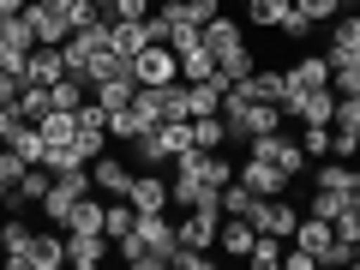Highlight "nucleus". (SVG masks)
I'll return each instance as SVG.
<instances>
[{
    "instance_id": "nucleus-53",
    "label": "nucleus",
    "mask_w": 360,
    "mask_h": 270,
    "mask_svg": "<svg viewBox=\"0 0 360 270\" xmlns=\"http://www.w3.org/2000/svg\"><path fill=\"white\" fill-rule=\"evenodd\" d=\"M0 264H6V246H0Z\"/></svg>"
},
{
    "instance_id": "nucleus-25",
    "label": "nucleus",
    "mask_w": 360,
    "mask_h": 270,
    "mask_svg": "<svg viewBox=\"0 0 360 270\" xmlns=\"http://www.w3.org/2000/svg\"><path fill=\"white\" fill-rule=\"evenodd\" d=\"M210 72H217V54L205 49V30H198V42L180 54V78H186V84H198V78H210Z\"/></svg>"
},
{
    "instance_id": "nucleus-5",
    "label": "nucleus",
    "mask_w": 360,
    "mask_h": 270,
    "mask_svg": "<svg viewBox=\"0 0 360 270\" xmlns=\"http://www.w3.org/2000/svg\"><path fill=\"white\" fill-rule=\"evenodd\" d=\"M132 78H139V84H174L180 78V54L168 49V42H150V49L132 54Z\"/></svg>"
},
{
    "instance_id": "nucleus-7",
    "label": "nucleus",
    "mask_w": 360,
    "mask_h": 270,
    "mask_svg": "<svg viewBox=\"0 0 360 270\" xmlns=\"http://www.w3.org/2000/svg\"><path fill=\"white\" fill-rule=\"evenodd\" d=\"M6 264H13V270H54V264H66V240H60V234H30V246L13 252Z\"/></svg>"
},
{
    "instance_id": "nucleus-32",
    "label": "nucleus",
    "mask_w": 360,
    "mask_h": 270,
    "mask_svg": "<svg viewBox=\"0 0 360 270\" xmlns=\"http://www.w3.org/2000/svg\"><path fill=\"white\" fill-rule=\"evenodd\" d=\"M132 222H139L132 198H115V205H108V217H103V234H108V240H120V234H132Z\"/></svg>"
},
{
    "instance_id": "nucleus-48",
    "label": "nucleus",
    "mask_w": 360,
    "mask_h": 270,
    "mask_svg": "<svg viewBox=\"0 0 360 270\" xmlns=\"http://www.w3.org/2000/svg\"><path fill=\"white\" fill-rule=\"evenodd\" d=\"M30 0H0V13H25Z\"/></svg>"
},
{
    "instance_id": "nucleus-27",
    "label": "nucleus",
    "mask_w": 360,
    "mask_h": 270,
    "mask_svg": "<svg viewBox=\"0 0 360 270\" xmlns=\"http://www.w3.org/2000/svg\"><path fill=\"white\" fill-rule=\"evenodd\" d=\"M6 144H13V150L25 156V162H42V156H49V144H42V127H37V120H18Z\"/></svg>"
},
{
    "instance_id": "nucleus-43",
    "label": "nucleus",
    "mask_w": 360,
    "mask_h": 270,
    "mask_svg": "<svg viewBox=\"0 0 360 270\" xmlns=\"http://www.w3.org/2000/svg\"><path fill=\"white\" fill-rule=\"evenodd\" d=\"M276 30H283L288 42H307V37H312V18H307V13H295V6H288V18H283V25H276Z\"/></svg>"
},
{
    "instance_id": "nucleus-52",
    "label": "nucleus",
    "mask_w": 360,
    "mask_h": 270,
    "mask_svg": "<svg viewBox=\"0 0 360 270\" xmlns=\"http://www.w3.org/2000/svg\"><path fill=\"white\" fill-rule=\"evenodd\" d=\"M6 198H13V193H6V186H0V205H6Z\"/></svg>"
},
{
    "instance_id": "nucleus-34",
    "label": "nucleus",
    "mask_w": 360,
    "mask_h": 270,
    "mask_svg": "<svg viewBox=\"0 0 360 270\" xmlns=\"http://www.w3.org/2000/svg\"><path fill=\"white\" fill-rule=\"evenodd\" d=\"M168 264H174V270H210V264H217V252H205V246H174Z\"/></svg>"
},
{
    "instance_id": "nucleus-35",
    "label": "nucleus",
    "mask_w": 360,
    "mask_h": 270,
    "mask_svg": "<svg viewBox=\"0 0 360 270\" xmlns=\"http://www.w3.org/2000/svg\"><path fill=\"white\" fill-rule=\"evenodd\" d=\"M348 174H354L348 162H324L319 174H312V186H330V193H342V198H348Z\"/></svg>"
},
{
    "instance_id": "nucleus-19",
    "label": "nucleus",
    "mask_w": 360,
    "mask_h": 270,
    "mask_svg": "<svg viewBox=\"0 0 360 270\" xmlns=\"http://www.w3.org/2000/svg\"><path fill=\"white\" fill-rule=\"evenodd\" d=\"M150 127H156V120L144 115L139 103H127V108H108V132H115V139H127V144H139Z\"/></svg>"
},
{
    "instance_id": "nucleus-10",
    "label": "nucleus",
    "mask_w": 360,
    "mask_h": 270,
    "mask_svg": "<svg viewBox=\"0 0 360 270\" xmlns=\"http://www.w3.org/2000/svg\"><path fill=\"white\" fill-rule=\"evenodd\" d=\"M90 180H96L103 198H127L132 193V168L120 162V156H96V162H90Z\"/></svg>"
},
{
    "instance_id": "nucleus-22",
    "label": "nucleus",
    "mask_w": 360,
    "mask_h": 270,
    "mask_svg": "<svg viewBox=\"0 0 360 270\" xmlns=\"http://www.w3.org/2000/svg\"><path fill=\"white\" fill-rule=\"evenodd\" d=\"M240 18H229V13H217V18H210V25H205V49L210 54H229V49H240Z\"/></svg>"
},
{
    "instance_id": "nucleus-46",
    "label": "nucleus",
    "mask_w": 360,
    "mask_h": 270,
    "mask_svg": "<svg viewBox=\"0 0 360 270\" xmlns=\"http://www.w3.org/2000/svg\"><path fill=\"white\" fill-rule=\"evenodd\" d=\"M283 270H319V258H312L307 246H295V252H283Z\"/></svg>"
},
{
    "instance_id": "nucleus-37",
    "label": "nucleus",
    "mask_w": 360,
    "mask_h": 270,
    "mask_svg": "<svg viewBox=\"0 0 360 270\" xmlns=\"http://www.w3.org/2000/svg\"><path fill=\"white\" fill-rule=\"evenodd\" d=\"M217 13H222V0H180V18H186V25H198V30H205Z\"/></svg>"
},
{
    "instance_id": "nucleus-49",
    "label": "nucleus",
    "mask_w": 360,
    "mask_h": 270,
    "mask_svg": "<svg viewBox=\"0 0 360 270\" xmlns=\"http://www.w3.org/2000/svg\"><path fill=\"white\" fill-rule=\"evenodd\" d=\"M42 6H54V13H66V6H72V0H42Z\"/></svg>"
},
{
    "instance_id": "nucleus-3",
    "label": "nucleus",
    "mask_w": 360,
    "mask_h": 270,
    "mask_svg": "<svg viewBox=\"0 0 360 270\" xmlns=\"http://www.w3.org/2000/svg\"><path fill=\"white\" fill-rule=\"evenodd\" d=\"M37 49V30H30L25 13H0V66L25 72V54Z\"/></svg>"
},
{
    "instance_id": "nucleus-24",
    "label": "nucleus",
    "mask_w": 360,
    "mask_h": 270,
    "mask_svg": "<svg viewBox=\"0 0 360 270\" xmlns=\"http://www.w3.org/2000/svg\"><path fill=\"white\" fill-rule=\"evenodd\" d=\"M90 96H96L103 108H127L132 96H139V78H132V72H120V78H103V84H90Z\"/></svg>"
},
{
    "instance_id": "nucleus-54",
    "label": "nucleus",
    "mask_w": 360,
    "mask_h": 270,
    "mask_svg": "<svg viewBox=\"0 0 360 270\" xmlns=\"http://www.w3.org/2000/svg\"><path fill=\"white\" fill-rule=\"evenodd\" d=\"M354 264H360V246H354Z\"/></svg>"
},
{
    "instance_id": "nucleus-26",
    "label": "nucleus",
    "mask_w": 360,
    "mask_h": 270,
    "mask_svg": "<svg viewBox=\"0 0 360 270\" xmlns=\"http://www.w3.org/2000/svg\"><path fill=\"white\" fill-rule=\"evenodd\" d=\"M210 78H222V84H240V78H252V49H229V54H217V72Z\"/></svg>"
},
{
    "instance_id": "nucleus-16",
    "label": "nucleus",
    "mask_w": 360,
    "mask_h": 270,
    "mask_svg": "<svg viewBox=\"0 0 360 270\" xmlns=\"http://www.w3.org/2000/svg\"><path fill=\"white\" fill-rule=\"evenodd\" d=\"M127 198H132V210H168V205H174V193H168V180L156 174V168H144V174L132 180Z\"/></svg>"
},
{
    "instance_id": "nucleus-1",
    "label": "nucleus",
    "mask_w": 360,
    "mask_h": 270,
    "mask_svg": "<svg viewBox=\"0 0 360 270\" xmlns=\"http://www.w3.org/2000/svg\"><path fill=\"white\" fill-rule=\"evenodd\" d=\"M246 156H264V162H276V168H283V174H288V180H295V174H300V168H307V162H312V156H307V150H300V139H288V132H283V127H276V132H258V139H252V144H246Z\"/></svg>"
},
{
    "instance_id": "nucleus-30",
    "label": "nucleus",
    "mask_w": 360,
    "mask_h": 270,
    "mask_svg": "<svg viewBox=\"0 0 360 270\" xmlns=\"http://www.w3.org/2000/svg\"><path fill=\"white\" fill-rule=\"evenodd\" d=\"M246 264H252V270H276V264H283V234H258L252 252H246Z\"/></svg>"
},
{
    "instance_id": "nucleus-31",
    "label": "nucleus",
    "mask_w": 360,
    "mask_h": 270,
    "mask_svg": "<svg viewBox=\"0 0 360 270\" xmlns=\"http://www.w3.org/2000/svg\"><path fill=\"white\" fill-rule=\"evenodd\" d=\"M288 6H295V0H246V18L264 25V30H276V25L288 18Z\"/></svg>"
},
{
    "instance_id": "nucleus-42",
    "label": "nucleus",
    "mask_w": 360,
    "mask_h": 270,
    "mask_svg": "<svg viewBox=\"0 0 360 270\" xmlns=\"http://www.w3.org/2000/svg\"><path fill=\"white\" fill-rule=\"evenodd\" d=\"M300 150L307 156H330V127H307L300 132Z\"/></svg>"
},
{
    "instance_id": "nucleus-45",
    "label": "nucleus",
    "mask_w": 360,
    "mask_h": 270,
    "mask_svg": "<svg viewBox=\"0 0 360 270\" xmlns=\"http://www.w3.org/2000/svg\"><path fill=\"white\" fill-rule=\"evenodd\" d=\"M78 127H103V132H108V108L96 103V96H84V108H78Z\"/></svg>"
},
{
    "instance_id": "nucleus-39",
    "label": "nucleus",
    "mask_w": 360,
    "mask_h": 270,
    "mask_svg": "<svg viewBox=\"0 0 360 270\" xmlns=\"http://www.w3.org/2000/svg\"><path fill=\"white\" fill-rule=\"evenodd\" d=\"M295 13H307L312 25H330V18L342 13V0H295Z\"/></svg>"
},
{
    "instance_id": "nucleus-12",
    "label": "nucleus",
    "mask_w": 360,
    "mask_h": 270,
    "mask_svg": "<svg viewBox=\"0 0 360 270\" xmlns=\"http://www.w3.org/2000/svg\"><path fill=\"white\" fill-rule=\"evenodd\" d=\"M25 18H30V30H37V42H66L72 37V13H54V6H42V0H30Z\"/></svg>"
},
{
    "instance_id": "nucleus-18",
    "label": "nucleus",
    "mask_w": 360,
    "mask_h": 270,
    "mask_svg": "<svg viewBox=\"0 0 360 270\" xmlns=\"http://www.w3.org/2000/svg\"><path fill=\"white\" fill-rule=\"evenodd\" d=\"M252 240H258V229H252L246 217H222V229H217V252L246 258V252H252Z\"/></svg>"
},
{
    "instance_id": "nucleus-44",
    "label": "nucleus",
    "mask_w": 360,
    "mask_h": 270,
    "mask_svg": "<svg viewBox=\"0 0 360 270\" xmlns=\"http://www.w3.org/2000/svg\"><path fill=\"white\" fill-rule=\"evenodd\" d=\"M18 90H25V72H13V66H0V103L13 108V103H18Z\"/></svg>"
},
{
    "instance_id": "nucleus-14",
    "label": "nucleus",
    "mask_w": 360,
    "mask_h": 270,
    "mask_svg": "<svg viewBox=\"0 0 360 270\" xmlns=\"http://www.w3.org/2000/svg\"><path fill=\"white\" fill-rule=\"evenodd\" d=\"M108 42L132 60L139 49H150V42H156V37H150V18H108Z\"/></svg>"
},
{
    "instance_id": "nucleus-4",
    "label": "nucleus",
    "mask_w": 360,
    "mask_h": 270,
    "mask_svg": "<svg viewBox=\"0 0 360 270\" xmlns=\"http://www.w3.org/2000/svg\"><path fill=\"white\" fill-rule=\"evenodd\" d=\"M283 115L307 120V127H330V120H336V90L330 84H324V90H288V96H283Z\"/></svg>"
},
{
    "instance_id": "nucleus-15",
    "label": "nucleus",
    "mask_w": 360,
    "mask_h": 270,
    "mask_svg": "<svg viewBox=\"0 0 360 270\" xmlns=\"http://www.w3.org/2000/svg\"><path fill=\"white\" fill-rule=\"evenodd\" d=\"M324 84H330V54H295L288 90H324Z\"/></svg>"
},
{
    "instance_id": "nucleus-36",
    "label": "nucleus",
    "mask_w": 360,
    "mask_h": 270,
    "mask_svg": "<svg viewBox=\"0 0 360 270\" xmlns=\"http://www.w3.org/2000/svg\"><path fill=\"white\" fill-rule=\"evenodd\" d=\"M336 132H360V90L354 96H336V120H330Z\"/></svg>"
},
{
    "instance_id": "nucleus-29",
    "label": "nucleus",
    "mask_w": 360,
    "mask_h": 270,
    "mask_svg": "<svg viewBox=\"0 0 360 270\" xmlns=\"http://www.w3.org/2000/svg\"><path fill=\"white\" fill-rule=\"evenodd\" d=\"M13 108H18V120H42V115L54 108V103H49V84H30V78H25V90H18Z\"/></svg>"
},
{
    "instance_id": "nucleus-17",
    "label": "nucleus",
    "mask_w": 360,
    "mask_h": 270,
    "mask_svg": "<svg viewBox=\"0 0 360 270\" xmlns=\"http://www.w3.org/2000/svg\"><path fill=\"white\" fill-rule=\"evenodd\" d=\"M222 96H229V84H222V78H198V84H186V120L222 115Z\"/></svg>"
},
{
    "instance_id": "nucleus-9",
    "label": "nucleus",
    "mask_w": 360,
    "mask_h": 270,
    "mask_svg": "<svg viewBox=\"0 0 360 270\" xmlns=\"http://www.w3.org/2000/svg\"><path fill=\"white\" fill-rule=\"evenodd\" d=\"M25 78H30V84H54V78H66L60 42H37V49L25 54Z\"/></svg>"
},
{
    "instance_id": "nucleus-6",
    "label": "nucleus",
    "mask_w": 360,
    "mask_h": 270,
    "mask_svg": "<svg viewBox=\"0 0 360 270\" xmlns=\"http://www.w3.org/2000/svg\"><path fill=\"white\" fill-rule=\"evenodd\" d=\"M234 180H246L258 198H283L288 193V174L276 162H264V156H240V168H234Z\"/></svg>"
},
{
    "instance_id": "nucleus-55",
    "label": "nucleus",
    "mask_w": 360,
    "mask_h": 270,
    "mask_svg": "<svg viewBox=\"0 0 360 270\" xmlns=\"http://www.w3.org/2000/svg\"><path fill=\"white\" fill-rule=\"evenodd\" d=\"M234 6H246V0H234Z\"/></svg>"
},
{
    "instance_id": "nucleus-41",
    "label": "nucleus",
    "mask_w": 360,
    "mask_h": 270,
    "mask_svg": "<svg viewBox=\"0 0 360 270\" xmlns=\"http://www.w3.org/2000/svg\"><path fill=\"white\" fill-rule=\"evenodd\" d=\"M330 229H336V240H354L360 246V205H342V217H336Z\"/></svg>"
},
{
    "instance_id": "nucleus-47",
    "label": "nucleus",
    "mask_w": 360,
    "mask_h": 270,
    "mask_svg": "<svg viewBox=\"0 0 360 270\" xmlns=\"http://www.w3.org/2000/svg\"><path fill=\"white\" fill-rule=\"evenodd\" d=\"M348 205H360V168L348 174Z\"/></svg>"
},
{
    "instance_id": "nucleus-50",
    "label": "nucleus",
    "mask_w": 360,
    "mask_h": 270,
    "mask_svg": "<svg viewBox=\"0 0 360 270\" xmlns=\"http://www.w3.org/2000/svg\"><path fill=\"white\" fill-rule=\"evenodd\" d=\"M90 6H103V13H108V6H115V0H90Z\"/></svg>"
},
{
    "instance_id": "nucleus-8",
    "label": "nucleus",
    "mask_w": 360,
    "mask_h": 270,
    "mask_svg": "<svg viewBox=\"0 0 360 270\" xmlns=\"http://www.w3.org/2000/svg\"><path fill=\"white\" fill-rule=\"evenodd\" d=\"M246 222H252L258 234H283V240H288V234H295V222H300V210L288 205V198H258Z\"/></svg>"
},
{
    "instance_id": "nucleus-38",
    "label": "nucleus",
    "mask_w": 360,
    "mask_h": 270,
    "mask_svg": "<svg viewBox=\"0 0 360 270\" xmlns=\"http://www.w3.org/2000/svg\"><path fill=\"white\" fill-rule=\"evenodd\" d=\"M25 168H30V162L13 150V144H0V186H6V193L18 186V174H25Z\"/></svg>"
},
{
    "instance_id": "nucleus-51",
    "label": "nucleus",
    "mask_w": 360,
    "mask_h": 270,
    "mask_svg": "<svg viewBox=\"0 0 360 270\" xmlns=\"http://www.w3.org/2000/svg\"><path fill=\"white\" fill-rule=\"evenodd\" d=\"M354 6H360V0H342V13H354Z\"/></svg>"
},
{
    "instance_id": "nucleus-2",
    "label": "nucleus",
    "mask_w": 360,
    "mask_h": 270,
    "mask_svg": "<svg viewBox=\"0 0 360 270\" xmlns=\"http://www.w3.org/2000/svg\"><path fill=\"white\" fill-rule=\"evenodd\" d=\"M217 229H222V205L217 198H205V205H193V210H180V222H174V234H180V246H217Z\"/></svg>"
},
{
    "instance_id": "nucleus-11",
    "label": "nucleus",
    "mask_w": 360,
    "mask_h": 270,
    "mask_svg": "<svg viewBox=\"0 0 360 270\" xmlns=\"http://www.w3.org/2000/svg\"><path fill=\"white\" fill-rule=\"evenodd\" d=\"M108 246H115V240H108V234H66V264H72V270H96V264H103V258H108Z\"/></svg>"
},
{
    "instance_id": "nucleus-40",
    "label": "nucleus",
    "mask_w": 360,
    "mask_h": 270,
    "mask_svg": "<svg viewBox=\"0 0 360 270\" xmlns=\"http://www.w3.org/2000/svg\"><path fill=\"white\" fill-rule=\"evenodd\" d=\"M103 139H108L103 127H78L72 144H78V156H84V162H96V156H103Z\"/></svg>"
},
{
    "instance_id": "nucleus-28",
    "label": "nucleus",
    "mask_w": 360,
    "mask_h": 270,
    "mask_svg": "<svg viewBox=\"0 0 360 270\" xmlns=\"http://www.w3.org/2000/svg\"><path fill=\"white\" fill-rule=\"evenodd\" d=\"M217 205H222V217H252V205H258V193L246 186V180H229L217 193Z\"/></svg>"
},
{
    "instance_id": "nucleus-23",
    "label": "nucleus",
    "mask_w": 360,
    "mask_h": 270,
    "mask_svg": "<svg viewBox=\"0 0 360 270\" xmlns=\"http://www.w3.org/2000/svg\"><path fill=\"white\" fill-rule=\"evenodd\" d=\"M37 127H42V144H49V150H54V144H72V139H78V115H72V108H49Z\"/></svg>"
},
{
    "instance_id": "nucleus-33",
    "label": "nucleus",
    "mask_w": 360,
    "mask_h": 270,
    "mask_svg": "<svg viewBox=\"0 0 360 270\" xmlns=\"http://www.w3.org/2000/svg\"><path fill=\"white\" fill-rule=\"evenodd\" d=\"M342 205H348L342 193H330V186H312V205H307V217H324V222H336V217H342Z\"/></svg>"
},
{
    "instance_id": "nucleus-20",
    "label": "nucleus",
    "mask_w": 360,
    "mask_h": 270,
    "mask_svg": "<svg viewBox=\"0 0 360 270\" xmlns=\"http://www.w3.org/2000/svg\"><path fill=\"white\" fill-rule=\"evenodd\" d=\"M288 240H295V246H307L312 258H324V246L336 240V229H330V222H324V217H300V222H295V234H288Z\"/></svg>"
},
{
    "instance_id": "nucleus-13",
    "label": "nucleus",
    "mask_w": 360,
    "mask_h": 270,
    "mask_svg": "<svg viewBox=\"0 0 360 270\" xmlns=\"http://www.w3.org/2000/svg\"><path fill=\"white\" fill-rule=\"evenodd\" d=\"M330 60H360V13H336L330 18Z\"/></svg>"
},
{
    "instance_id": "nucleus-21",
    "label": "nucleus",
    "mask_w": 360,
    "mask_h": 270,
    "mask_svg": "<svg viewBox=\"0 0 360 270\" xmlns=\"http://www.w3.org/2000/svg\"><path fill=\"white\" fill-rule=\"evenodd\" d=\"M120 72H132V60L115 49V42H108V49H96V54H90V66H84V84H103V78H120Z\"/></svg>"
}]
</instances>
